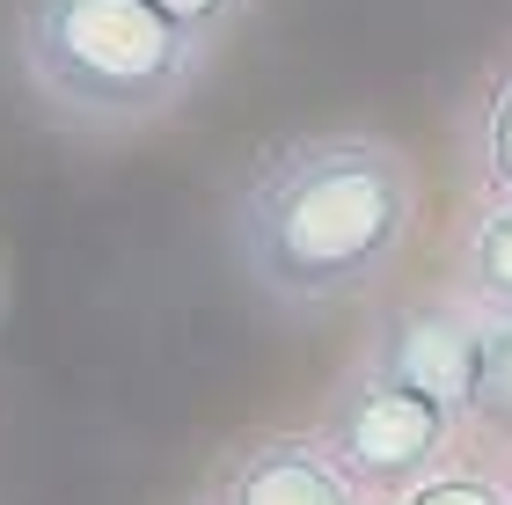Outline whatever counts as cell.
<instances>
[{
  "label": "cell",
  "instance_id": "cell-1",
  "mask_svg": "<svg viewBox=\"0 0 512 505\" xmlns=\"http://www.w3.org/2000/svg\"><path fill=\"white\" fill-rule=\"evenodd\" d=\"M417 176L374 132L278 140L227 198V249L249 293L286 315H322L374 293L410 242Z\"/></svg>",
  "mask_w": 512,
  "mask_h": 505
},
{
  "label": "cell",
  "instance_id": "cell-2",
  "mask_svg": "<svg viewBox=\"0 0 512 505\" xmlns=\"http://www.w3.org/2000/svg\"><path fill=\"white\" fill-rule=\"evenodd\" d=\"M8 59L37 118L81 140H125L198 96L213 44L154 0H15Z\"/></svg>",
  "mask_w": 512,
  "mask_h": 505
},
{
  "label": "cell",
  "instance_id": "cell-3",
  "mask_svg": "<svg viewBox=\"0 0 512 505\" xmlns=\"http://www.w3.org/2000/svg\"><path fill=\"white\" fill-rule=\"evenodd\" d=\"M461 418H447L439 403L410 396L395 381H374V374H344L330 410H322V432L315 440L330 447V462L352 476L359 491H388L403 498L410 484L447 469V447H454Z\"/></svg>",
  "mask_w": 512,
  "mask_h": 505
},
{
  "label": "cell",
  "instance_id": "cell-4",
  "mask_svg": "<svg viewBox=\"0 0 512 505\" xmlns=\"http://www.w3.org/2000/svg\"><path fill=\"white\" fill-rule=\"evenodd\" d=\"M476 352H483V323L454 301H403L388 308L359 344V374L395 381L410 396L439 403L447 418L469 425V388H476Z\"/></svg>",
  "mask_w": 512,
  "mask_h": 505
},
{
  "label": "cell",
  "instance_id": "cell-5",
  "mask_svg": "<svg viewBox=\"0 0 512 505\" xmlns=\"http://www.w3.org/2000/svg\"><path fill=\"white\" fill-rule=\"evenodd\" d=\"M205 505H359V484L330 462L322 440L271 432V440H242L227 454Z\"/></svg>",
  "mask_w": 512,
  "mask_h": 505
},
{
  "label": "cell",
  "instance_id": "cell-6",
  "mask_svg": "<svg viewBox=\"0 0 512 505\" xmlns=\"http://www.w3.org/2000/svg\"><path fill=\"white\" fill-rule=\"evenodd\" d=\"M461 286L491 315H512V205H491V213L469 220V235H461Z\"/></svg>",
  "mask_w": 512,
  "mask_h": 505
},
{
  "label": "cell",
  "instance_id": "cell-7",
  "mask_svg": "<svg viewBox=\"0 0 512 505\" xmlns=\"http://www.w3.org/2000/svg\"><path fill=\"white\" fill-rule=\"evenodd\" d=\"M469 425L512 440V315L483 323V352H476V388H469Z\"/></svg>",
  "mask_w": 512,
  "mask_h": 505
},
{
  "label": "cell",
  "instance_id": "cell-8",
  "mask_svg": "<svg viewBox=\"0 0 512 505\" xmlns=\"http://www.w3.org/2000/svg\"><path fill=\"white\" fill-rule=\"evenodd\" d=\"M476 169H483V191H491V205H512V66L491 81V96H483V118H476Z\"/></svg>",
  "mask_w": 512,
  "mask_h": 505
},
{
  "label": "cell",
  "instance_id": "cell-9",
  "mask_svg": "<svg viewBox=\"0 0 512 505\" xmlns=\"http://www.w3.org/2000/svg\"><path fill=\"white\" fill-rule=\"evenodd\" d=\"M154 8H161V15H176L198 44H213V52H220V44L256 15V0H154Z\"/></svg>",
  "mask_w": 512,
  "mask_h": 505
},
{
  "label": "cell",
  "instance_id": "cell-10",
  "mask_svg": "<svg viewBox=\"0 0 512 505\" xmlns=\"http://www.w3.org/2000/svg\"><path fill=\"white\" fill-rule=\"evenodd\" d=\"M395 505H512V491L483 484V476H469V469H439V476H425V484H410Z\"/></svg>",
  "mask_w": 512,
  "mask_h": 505
},
{
  "label": "cell",
  "instance_id": "cell-11",
  "mask_svg": "<svg viewBox=\"0 0 512 505\" xmlns=\"http://www.w3.org/2000/svg\"><path fill=\"white\" fill-rule=\"evenodd\" d=\"M505 491H512V476H505Z\"/></svg>",
  "mask_w": 512,
  "mask_h": 505
}]
</instances>
